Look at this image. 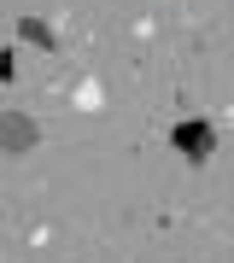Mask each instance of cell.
Wrapping results in <instances>:
<instances>
[{
  "label": "cell",
  "mask_w": 234,
  "mask_h": 263,
  "mask_svg": "<svg viewBox=\"0 0 234 263\" xmlns=\"http://www.w3.org/2000/svg\"><path fill=\"white\" fill-rule=\"evenodd\" d=\"M18 35H24V41H35V47H53V29L35 24V18H24V24H18Z\"/></svg>",
  "instance_id": "7a4b0ae2"
},
{
  "label": "cell",
  "mask_w": 234,
  "mask_h": 263,
  "mask_svg": "<svg viewBox=\"0 0 234 263\" xmlns=\"http://www.w3.org/2000/svg\"><path fill=\"white\" fill-rule=\"evenodd\" d=\"M176 141L182 146H211V129L205 123H187V129H176Z\"/></svg>",
  "instance_id": "3957f363"
},
{
  "label": "cell",
  "mask_w": 234,
  "mask_h": 263,
  "mask_svg": "<svg viewBox=\"0 0 234 263\" xmlns=\"http://www.w3.org/2000/svg\"><path fill=\"white\" fill-rule=\"evenodd\" d=\"M29 146H35V123L24 111H6L0 117V152H6V158H24Z\"/></svg>",
  "instance_id": "6da1fadb"
}]
</instances>
